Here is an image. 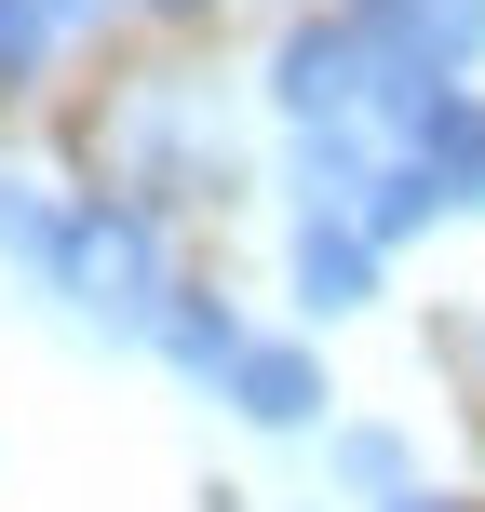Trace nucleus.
<instances>
[{"label":"nucleus","mask_w":485,"mask_h":512,"mask_svg":"<svg viewBox=\"0 0 485 512\" xmlns=\"http://www.w3.org/2000/svg\"><path fill=\"white\" fill-rule=\"evenodd\" d=\"M149 14H203V0H149Z\"/></svg>","instance_id":"nucleus-14"},{"label":"nucleus","mask_w":485,"mask_h":512,"mask_svg":"<svg viewBox=\"0 0 485 512\" xmlns=\"http://www.w3.org/2000/svg\"><path fill=\"white\" fill-rule=\"evenodd\" d=\"M149 351L176 364V378H230V351H243V310L216 297V283H176V297H162V324H149Z\"/></svg>","instance_id":"nucleus-6"},{"label":"nucleus","mask_w":485,"mask_h":512,"mask_svg":"<svg viewBox=\"0 0 485 512\" xmlns=\"http://www.w3.org/2000/svg\"><path fill=\"white\" fill-rule=\"evenodd\" d=\"M216 405H230L243 432H324V351H310V337H243L230 378H216Z\"/></svg>","instance_id":"nucleus-4"},{"label":"nucleus","mask_w":485,"mask_h":512,"mask_svg":"<svg viewBox=\"0 0 485 512\" xmlns=\"http://www.w3.org/2000/svg\"><path fill=\"white\" fill-rule=\"evenodd\" d=\"M283 283H297V310H324V324H351V310H378L391 256L351 230V216H297L283 230Z\"/></svg>","instance_id":"nucleus-5"},{"label":"nucleus","mask_w":485,"mask_h":512,"mask_svg":"<svg viewBox=\"0 0 485 512\" xmlns=\"http://www.w3.org/2000/svg\"><path fill=\"white\" fill-rule=\"evenodd\" d=\"M432 216H445V189H432V162H418V149H378V162H364V189H351V230L364 243H418V230H432Z\"/></svg>","instance_id":"nucleus-7"},{"label":"nucleus","mask_w":485,"mask_h":512,"mask_svg":"<svg viewBox=\"0 0 485 512\" xmlns=\"http://www.w3.org/2000/svg\"><path fill=\"white\" fill-rule=\"evenodd\" d=\"M41 297L68 310L81 337L135 351V337L162 324V297H176L162 203H135V189H81V203H68V230H54V256H41Z\"/></svg>","instance_id":"nucleus-1"},{"label":"nucleus","mask_w":485,"mask_h":512,"mask_svg":"<svg viewBox=\"0 0 485 512\" xmlns=\"http://www.w3.org/2000/svg\"><path fill=\"white\" fill-rule=\"evenodd\" d=\"M54 41H68V27H54L41 0H0V95H41V68H54Z\"/></svg>","instance_id":"nucleus-11"},{"label":"nucleus","mask_w":485,"mask_h":512,"mask_svg":"<svg viewBox=\"0 0 485 512\" xmlns=\"http://www.w3.org/2000/svg\"><path fill=\"white\" fill-rule=\"evenodd\" d=\"M122 162H135V203H216V189H230L216 95L203 81H135L122 95Z\"/></svg>","instance_id":"nucleus-2"},{"label":"nucleus","mask_w":485,"mask_h":512,"mask_svg":"<svg viewBox=\"0 0 485 512\" xmlns=\"http://www.w3.org/2000/svg\"><path fill=\"white\" fill-rule=\"evenodd\" d=\"M41 14H54V27H95V14H108V0H41Z\"/></svg>","instance_id":"nucleus-12"},{"label":"nucleus","mask_w":485,"mask_h":512,"mask_svg":"<svg viewBox=\"0 0 485 512\" xmlns=\"http://www.w3.org/2000/svg\"><path fill=\"white\" fill-rule=\"evenodd\" d=\"M270 108H283V135L364 122V27H351V14H297V27L270 41Z\"/></svg>","instance_id":"nucleus-3"},{"label":"nucleus","mask_w":485,"mask_h":512,"mask_svg":"<svg viewBox=\"0 0 485 512\" xmlns=\"http://www.w3.org/2000/svg\"><path fill=\"white\" fill-rule=\"evenodd\" d=\"M324 472H337L351 499H405V486H418V445L391 432V418H351V432L324 445Z\"/></svg>","instance_id":"nucleus-9"},{"label":"nucleus","mask_w":485,"mask_h":512,"mask_svg":"<svg viewBox=\"0 0 485 512\" xmlns=\"http://www.w3.org/2000/svg\"><path fill=\"white\" fill-rule=\"evenodd\" d=\"M378 512H459V499H432V486H405V499H378Z\"/></svg>","instance_id":"nucleus-13"},{"label":"nucleus","mask_w":485,"mask_h":512,"mask_svg":"<svg viewBox=\"0 0 485 512\" xmlns=\"http://www.w3.org/2000/svg\"><path fill=\"white\" fill-rule=\"evenodd\" d=\"M418 162H432V189H445V216H485V95H445L432 122L405 135Z\"/></svg>","instance_id":"nucleus-8"},{"label":"nucleus","mask_w":485,"mask_h":512,"mask_svg":"<svg viewBox=\"0 0 485 512\" xmlns=\"http://www.w3.org/2000/svg\"><path fill=\"white\" fill-rule=\"evenodd\" d=\"M54 230H68V203H54L41 176H0V256H14L27 283H41V256H54Z\"/></svg>","instance_id":"nucleus-10"}]
</instances>
